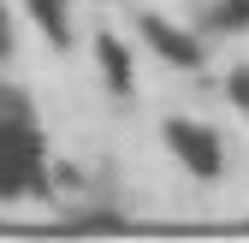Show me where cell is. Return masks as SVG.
Segmentation results:
<instances>
[{"label":"cell","mask_w":249,"mask_h":243,"mask_svg":"<svg viewBox=\"0 0 249 243\" xmlns=\"http://www.w3.org/2000/svg\"><path fill=\"white\" fill-rule=\"evenodd\" d=\"M166 142L184 155V166H196L202 178L220 172V155H213V137H208V131H196V125H166Z\"/></svg>","instance_id":"obj_1"},{"label":"cell","mask_w":249,"mask_h":243,"mask_svg":"<svg viewBox=\"0 0 249 243\" xmlns=\"http://www.w3.org/2000/svg\"><path fill=\"white\" fill-rule=\"evenodd\" d=\"M24 6H30V18L48 30V42H59V48L71 42V12H66V0H24Z\"/></svg>","instance_id":"obj_2"},{"label":"cell","mask_w":249,"mask_h":243,"mask_svg":"<svg viewBox=\"0 0 249 243\" xmlns=\"http://www.w3.org/2000/svg\"><path fill=\"white\" fill-rule=\"evenodd\" d=\"M101 71H107V83L119 89V95L131 89V59H124V48H119L113 36H101Z\"/></svg>","instance_id":"obj_3"},{"label":"cell","mask_w":249,"mask_h":243,"mask_svg":"<svg viewBox=\"0 0 249 243\" xmlns=\"http://www.w3.org/2000/svg\"><path fill=\"white\" fill-rule=\"evenodd\" d=\"M148 42H160V48H166V59H184V66H196V42H190V36H172V30H166V24H154V18H148Z\"/></svg>","instance_id":"obj_4"}]
</instances>
